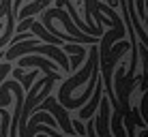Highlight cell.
<instances>
[{"instance_id":"cell-1","label":"cell","mask_w":148,"mask_h":137,"mask_svg":"<svg viewBox=\"0 0 148 137\" xmlns=\"http://www.w3.org/2000/svg\"><path fill=\"white\" fill-rule=\"evenodd\" d=\"M47 13L52 15L54 19H60V22H62V26H64V30H67V32H71V37L77 39V43H92V45L99 43V37H88V34H84L73 22H71L69 13H64L60 7H58V9H47Z\"/></svg>"},{"instance_id":"cell-2","label":"cell","mask_w":148,"mask_h":137,"mask_svg":"<svg viewBox=\"0 0 148 137\" xmlns=\"http://www.w3.org/2000/svg\"><path fill=\"white\" fill-rule=\"evenodd\" d=\"M95 131H97V137H112V131H110V99H108V94H101V99H99V118H97Z\"/></svg>"},{"instance_id":"cell-3","label":"cell","mask_w":148,"mask_h":137,"mask_svg":"<svg viewBox=\"0 0 148 137\" xmlns=\"http://www.w3.org/2000/svg\"><path fill=\"white\" fill-rule=\"evenodd\" d=\"M101 94H103V84H101L99 79H97V84H95V90H92V99H90L88 107H82V109H79V120H88L90 116L95 114L97 105H99V99H101Z\"/></svg>"},{"instance_id":"cell-4","label":"cell","mask_w":148,"mask_h":137,"mask_svg":"<svg viewBox=\"0 0 148 137\" xmlns=\"http://www.w3.org/2000/svg\"><path fill=\"white\" fill-rule=\"evenodd\" d=\"M64 52L73 54V60H71V73H75L77 67H79V62L84 60V56H86L84 47H82L79 43H67V45H64Z\"/></svg>"},{"instance_id":"cell-5","label":"cell","mask_w":148,"mask_h":137,"mask_svg":"<svg viewBox=\"0 0 148 137\" xmlns=\"http://www.w3.org/2000/svg\"><path fill=\"white\" fill-rule=\"evenodd\" d=\"M52 2V0H32V2L28 4V7H24L22 11H17V15H15V17H30V15H34V13H39V11H43L45 7H47V4Z\"/></svg>"},{"instance_id":"cell-6","label":"cell","mask_w":148,"mask_h":137,"mask_svg":"<svg viewBox=\"0 0 148 137\" xmlns=\"http://www.w3.org/2000/svg\"><path fill=\"white\" fill-rule=\"evenodd\" d=\"M34 77H37V71H34V73H30V75H22V79H19V82H22V88H24V90H28Z\"/></svg>"},{"instance_id":"cell-7","label":"cell","mask_w":148,"mask_h":137,"mask_svg":"<svg viewBox=\"0 0 148 137\" xmlns=\"http://www.w3.org/2000/svg\"><path fill=\"white\" fill-rule=\"evenodd\" d=\"M22 75H24V71H22V69H15V71H13V79H17V82L22 79Z\"/></svg>"},{"instance_id":"cell-8","label":"cell","mask_w":148,"mask_h":137,"mask_svg":"<svg viewBox=\"0 0 148 137\" xmlns=\"http://www.w3.org/2000/svg\"><path fill=\"white\" fill-rule=\"evenodd\" d=\"M0 32H2V22H0Z\"/></svg>"}]
</instances>
